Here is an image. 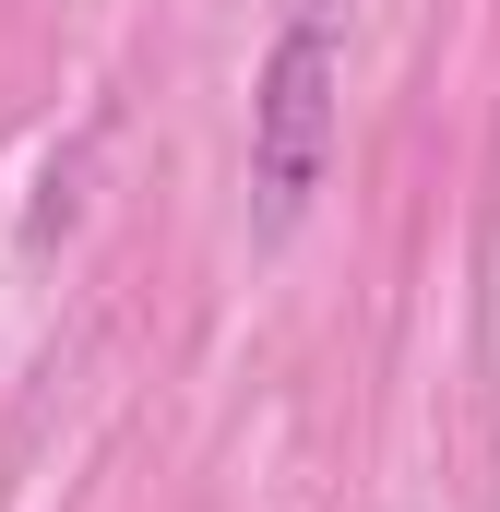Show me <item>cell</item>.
<instances>
[{"instance_id":"6da1fadb","label":"cell","mask_w":500,"mask_h":512,"mask_svg":"<svg viewBox=\"0 0 500 512\" xmlns=\"http://www.w3.org/2000/svg\"><path fill=\"white\" fill-rule=\"evenodd\" d=\"M334 143H346L334 0H298L286 36L262 48V84H250V227H262V239H298V215H310L322 179H334Z\"/></svg>"}]
</instances>
